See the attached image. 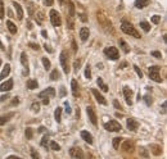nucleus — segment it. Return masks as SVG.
Wrapping results in <instances>:
<instances>
[{
    "label": "nucleus",
    "mask_w": 167,
    "mask_h": 159,
    "mask_svg": "<svg viewBox=\"0 0 167 159\" xmlns=\"http://www.w3.org/2000/svg\"><path fill=\"white\" fill-rule=\"evenodd\" d=\"M9 73H10V64H5V65H4V68H3V72L0 73V81L5 78Z\"/></svg>",
    "instance_id": "22"
},
{
    "label": "nucleus",
    "mask_w": 167,
    "mask_h": 159,
    "mask_svg": "<svg viewBox=\"0 0 167 159\" xmlns=\"http://www.w3.org/2000/svg\"><path fill=\"white\" fill-rule=\"evenodd\" d=\"M31 110L34 112V113H39V110H40V104L39 103H32V105H31Z\"/></svg>",
    "instance_id": "31"
},
{
    "label": "nucleus",
    "mask_w": 167,
    "mask_h": 159,
    "mask_svg": "<svg viewBox=\"0 0 167 159\" xmlns=\"http://www.w3.org/2000/svg\"><path fill=\"white\" fill-rule=\"evenodd\" d=\"M85 77H86L88 80L91 78V69H90V65H86V68H85Z\"/></svg>",
    "instance_id": "34"
},
{
    "label": "nucleus",
    "mask_w": 167,
    "mask_h": 159,
    "mask_svg": "<svg viewBox=\"0 0 167 159\" xmlns=\"http://www.w3.org/2000/svg\"><path fill=\"white\" fill-rule=\"evenodd\" d=\"M96 82H98V86H99L100 89H102V90H103L104 92H107V91H108V86H107V85L103 82V78H102V77H99Z\"/></svg>",
    "instance_id": "26"
},
{
    "label": "nucleus",
    "mask_w": 167,
    "mask_h": 159,
    "mask_svg": "<svg viewBox=\"0 0 167 159\" xmlns=\"http://www.w3.org/2000/svg\"><path fill=\"white\" fill-rule=\"evenodd\" d=\"M18 103H19L18 98H15V100H13V103H12V105H15V104H18Z\"/></svg>",
    "instance_id": "59"
},
{
    "label": "nucleus",
    "mask_w": 167,
    "mask_h": 159,
    "mask_svg": "<svg viewBox=\"0 0 167 159\" xmlns=\"http://www.w3.org/2000/svg\"><path fill=\"white\" fill-rule=\"evenodd\" d=\"M80 65H81V59H76L75 60V64H73V67H75V72H79Z\"/></svg>",
    "instance_id": "37"
},
{
    "label": "nucleus",
    "mask_w": 167,
    "mask_h": 159,
    "mask_svg": "<svg viewBox=\"0 0 167 159\" xmlns=\"http://www.w3.org/2000/svg\"><path fill=\"white\" fill-rule=\"evenodd\" d=\"M54 117H55V121L59 123L62 121V109L61 108H57L55 109V113H54Z\"/></svg>",
    "instance_id": "28"
},
{
    "label": "nucleus",
    "mask_w": 167,
    "mask_h": 159,
    "mask_svg": "<svg viewBox=\"0 0 167 159\" xmlns=\"http://www.w3.org/2000/svg\"><path fill=\"white\" fill-rule=\"evenodd\" d=\"M32 158H40V155H39V153L32 152Z\"/></svg>",
    "instance_id": "56"
},
{
    "label": "nucleus",
    "mask_w": 167,
    "mask_h": 159,
    "mask_svg": "<svg viewBox=\"0 0 167 159\" xmlns=\"http://www.w3.org/2000/svg\"><path fill=\"white\" fill-rule=\"evenodd\" d=\"M140 27L145 31V32H149V31H150V26H149V23H148V22H144V21L140 22Z\"/></svg>",
    "instance_id": "30"
},
{
    "label": "nucleus",
    "mask_w": 167,
    "mask_h": 159,
    "mask_svg": "<svg viewBox=\"0 0 167 159\" xmlns=\"http://www.w3.org/2000/svg\"><path fill=\"white\" fill-rule=\"evenodd\" d=\"M7 99H9V95H8V94L7 95H3L1 99H0V102H4V100H7Z\"/></svg>",
    "instance_id": "52"
},
{
    "label": "nucleus",
    "mask_w": 167,
    "mask_h": 159,
    "mask_svg": "<svg viewBox=\"0 0 167 159\" xmlns=\"http://www.w3.org/2000/svg\"><path fill=\"white\" fill-rule=\"evenodd\" d=\"M50 78H52L53 81H57V80L61 78V73L58 72V69H54V71L50 73Z\"/></svg>",
    "instance_id": "27"
},
{
    "label": "nucleus",
    "mask_w": 167,
    "mask_h": 159,
    "mask_svg": "<svg viewBox=\"0 0 167 159\" xmlns=\"http://www.w3.org/2000/svg\"><path fill=\"white\" fill-rule=\"evenodd\" d=\"M42 103H44L45 105H46V104H49V99H48V98H45L44 100H42Z\"/></svg>",
    "instance_id": "60"
},
{
    "label": "nucleus",
    "mask_w": 167,
    "mask_h": 159,
    "mask_svg": "<svg viewBox=\"0 0 167 159\" xmlns=\"http://www.w3.org/2000/svg\"><path fill=\"white\" fill-rule=\"evenodd\" d=\"M89 35H90V32H89V28L88 27H81L80 30V37L82 41H86L89 38Z\"/></svg>",
    "instance_id": "18"
},
{
    "label": "nucleus",
    "mask_w": 167,
    "mask_h": 159,
    "mask_svg": "<svg viewBox=\"0 0 167 159\" xmlns=\"http://www.w3.org/2000/svg\"><path fill=\"white\" fill-rule=\"evenodd\" d=\"M44 48H45L46 52H49V53H52V52H53V49H50V46H48V45H45Z\"/></svg>",
    "instance_id": "54"
},
{
    "label": "nucleus",
    "mask_w": 167,
    "mask_h": 159,
    "mask_svg": "<svg viewBox=\"0 0 167 159\" xmlns=\"http://www.w3.org/2000/svg\"><path fill=\"white\" fill-rule=\"evenodd\" d=\"M140 155H141V157H145V158H147V157L149 155V154H148V152H147V150H145L144 148H141V149H140Z\"/></svg>",
    "instance_id": "46"
},
{
    "label": "nucleus",
    "mask_w": 167,
    "mask_h": 159,
    "mask_svg": "<svg viewBox=\"0 0 167 159\" xmlns=\"http://www.w3.org/2000/svg\"><path fill=\"white\" fill-rule=\"evenodd\" d=\"M50 22H52V25L53 26H55V27H59L62 25V19H61V15L59 13H58L57 10H54L52 9L50 10Z\"/></svg>",
    "instance_id": "6"
},
{
    "label": "nucleus",
    "mask_w": 167,
    "mask_h": 159,
    "mask_svg": "<svg viewBox=\"0 0 167 159\" xmlns=\"http://www.w3.org/2000/svg\"><path fill=\"white\" fill-rule=\"evenodd\" d=\"M166 107H167V104H166V103L162 104V112H163V113H166Z\"/></svg>",
    "instance_id": "57"
},
{
    "label": "nucleus",
    "mask_w": 167,
    "mask_h": 159,
    "mask_svg": "<svg viewBox=\"0 0 167 159\" xmlns=\"http://www.w3.org/2000/svg\"><path fill=\"white\" fill-rule=\"evenodd\" d=\"M13 7H14V9H15V13H17V18L21 21V19L23 18V9H22V7L19 5L17 1L13 3Z\"/></svg>",
    "instance_id": "16"
},
{
    "label": "nucleus",
    "mask_w": 167,
    "mask_h": 159,
    "mask_svg": "<svg viewBox=\"0 0 167 159\" xmlns=\"http://www.w3.org/2000/svg\"><path fill=\"white\" fill-rule=\"evenodd\" d=\"M13 115H14L13 112H12V113H8V114H4V115H0V126L5 125V123L13 117Z\"/></svg>",
    "instance_id": "21"
},
{
    "label": "nucleus",
    "mask_w": 167,
    "mask_h": 159,
    "mask_svg": "<svg viewBox=\"0 0 167 159\" xmlns=\"http://www.w3.org/2000/svg\"><path fill=\"white\" fill-rule=\"evenodd\" d=\"M127 129H129L130 131H136L139 129V122L135 121L134 118L127 119Z\"/></svg>",
    "instance_id": "14"
},
{
    "label": "nucleus",
    "mask_w": 167,
    "mask_h": 159,
    "mask_svg": "<svg viewBox=\"0 0 167 159\" xmlns=\"http://www.w3.org/2000/svg\"><path fill=\"white\" fill-rule=\"evenodd\" d=\"M41 35H42V36H44V37H46V31H42V32H41Z\"/></svg>",
    "instance_id": "62"
},
{
    "label": "nucleus",
    "mask_w": 167,
    "mask_h": 159,
    "mask_svg": "<svg viewBox=\"0 0 167 159\" xmlns=\"http://www.w3.org/2000/svg\"><path fill=\"white\" fill-rule=\"evenodd\" d=\"M81 137H82V140H85L88 144H90V145L93 144V136L88 131H81Z\"/></svg>",
    "instance_id": "19"
},
{
    "label": "nucleus",
    "mask_w": 167,
    "mask_h": 159,
    "mask_svg": "<svg viewBox=\"0 0 167 159\" xmlns=\"http://www.w3.org/2000/svg\"><path fill=\"white\" fill-rule=\"evenodd\" d=\"M150 149L153 150V153L156 154V155H160V154H161V146H158V145H150Z\"/></svg>",
    "instance_id": "32"
},
{
    "label": "nucleus",
    "mask_w": 167,
    "mask_h": 159,
    "mask_svg": "<svg viewBox=\"0 0 167 159\" xmlns=\"http://www.w3.org/2000/svg\"><path fill=\"white\" fill-rule=\"evenodd\" d=\"M27 28H28V30H32V23H31V22H27Z\"/></svg>",
    "instance_id": "58"
},
{
    "label": "nucleus",
    "mask_w": 167,
    "mask_h": 159,
    "mask_svg": "<svg viewBox=\"0 0 167 159\" xmlns=\"http://www.w3.org/2000/svg\"><path fill=\"white\" fill-rule=\"evenodd\" d=\"M120 45L122 46V50H123V52H125V53H129V52H130L129 45H127V44H126V42L123 41V40H120Z\"/></svg>",
    "instance_id": "33"
},
{
    "label": "nucleus",
    "mask_w": 167,
    "mask_h": 159,
    "mask_svg": "<svg viewBox=\"0 0 167 159\" xmlns=\"http://www.w3.org/2000/svg\"><path fill=\"white\" fill-rule=\"evenodd\" d=\"M121 140H122L121 137H114V139H113V148H114L116 150L118 149V146H120V142H121Z\"/></svg>",
    "instance_id": "35"
},
{
    "label": "nucleus",
    "mask_w": 167,
    "mask_h": 159,
    "mask_svg": "<svg viewBox=\"0 0 167 159\" xmlns=\"http://www.w3.org/2000/svg\"><path fill=\"white\" fill-rule=\"evenodd\" d=\"M104 129L107 131H109V132H118V131L122 130V127L117 121H109V122L104 123Z\"/></svg>",
    "instance_id": "5"
},
{
    "label": "nucleus",
    "mask_w": 167,
    "mask_h": 159,
    "mask_svg": "<svg viewBox=\"0 0 167 159\" xmlns=\"http://www.w3.org/2000/svg\"><path fill=\"white\" fill-rule=\"evenodd\" d=\"M26 137L28 139V140H30V139H32V130H31V129L26 130Z\"/></svg>",
    "instance_id": "41"
},
{
    "label": "nucleus",
    "mask_w": 167,
    "mask_h": 159,
    "mask_svg": "<svg viewBox=\"0 0 167 159\" xmlns=\"http://www.w3.org/2000/svg\"><path fill=\"white\" fill-rule=\"evenodd\" d=\"M12 89H13V80H8L7 82L1 83V86H0V90L3 92H7V91H10Z\"/></svg>",
    "instance_id": "15"
},
{
    "label": "nucleus",
    "mask_w": 167,
    "mask_h": 159,
    "mask_svg": "<svg viewBox=\"0 0 167 159\" xmlns=\"http://www.w3.org/2000/svg\"><path fill=\"white\" fill-rule=\"evenodd\" d=\"M121 30H122L126 35H130V36H133V37H135V38H140V33H139L138 31L135 30V27L131 25L130 22L123 21L122 25H121Z\"/></svg>",
    "instance_id": "2"
},
{
    "label": "nucleus",
    "mask_w": 167,
    "mask_h": 159,
    "mask_svg": "<svg viewBox=\"0 0 167 159\" xmlns=\"http://www.w3.org/2000/svg\"><path fill=\"white\" fill-rule=\"evenodd\" d=\"M21 63L22 65L25 67V75H28V60H27V55H26V53H22L21 54Z\"/></svg>",
    "instance_id": "17"
},
{
    "label": "nucleus",
    "mask_w": 167,
    "mask_h": 159,
    "mask_svg": "<svg viewBox=\"0 0 167 159\" xmlns=\"http://www.w3.org/2000/svg\"><path fill=\"white\" fill-rule=\"evenodd\" d=\"M45 131V127H40V129H39V132H44Z\"/></svg>",
    "instance_id": "61"
},
{
    "label": "nucleus",
    "mask_w": 167,
    "mask_h": 159,
    "mask_svg": "<svg viewBox=\"0 0 167 159\" xmlns=\"http://www.w3.org/2000/svg\"><path fill=\"white\" fill-rule=\"evenodd\" d=\"M71 86H72V94H73V96H79V85H77L76 80H72Z\"/></svg>",
    "instance_id": "24"
},
{
    "label": "nucleus",
    "mask_w": 167,
    "mask_h": 159,
    "mask_svg": "<svg viewBox=\"0 0 167 159\" xmlns=\"http://www.w3.org/2000/svg\"><path fill=\"white\" fill-rule=\"evenodd\" d=\"M150 3V0H136L135 1V7L138 8V9H143V8L148 7Z\"/></svg>",
    "instance_id": "20"
},
{
    "label": "nucleus",
    "mask_w": 167,
    "mask_h": 159,
    "mask_svg": "<svg viewBox=\"0 0 167 159\" xmlns=\"http://www.w3.org/2000/svg\"><path fill=\"white\" fill-rule=\"evenodd\" d=\"M59 60H61L62 68H63V72L66 73V75H68L69 73V55H68V52L63 50V52L61 53Z\"/></svg>",
    "instance_id": "3"
},
{
    "label": "nucleus",
    "mask_w": 167,
    "mask_h": 159,
    "mask_svg": "<svg viewBox=\"0 0 167 159\" xmlns=\"http://www.w3.org/2000/svg\"><path fill=\"white\" fill-rule=\"evenodd\" d=\"M48 140H49L48 135H45V136L42 137V140H41V145H42V146H45V148H46V146H48Z\"/></svg>",
    "instance_id": "39"
},
{
    "label": "nucleus",
    "mask_w": 167,
    "mask_h": 159,
    "mask_svg": "<svg viewBox=\"0 0 167 159\" xmlns=\"http://www.w3.org/2000/svg\"><path fill=\"white\" fill-rule=\"evenodd\" d=\"M93 94H94V96H95V99H96V102H98L99 104H103V105H106L107 104V100H106V98L100 94V92L98 91V90H95V89H93Z\"/></svg>",
    "instance_id": "12"
},
{
    "label": "nucleus",
    "mask_w": 167,
    "mask_h": 159,
    "mask_svg": "<svg viewBox=\"0 0 167 159\" xmlns=\"http://www.w3.org/2000/svg\"><path fill=\"white\" fill-rule=\"evenodd\" d=\"M50 148H52L53 150H55V152H58V150H61V146L58 145L55 141H50Z\"/></svg>",
    "instance_id": "36"
},
{
    "label": "nucleus",
    "mask_w": 167,
    "mask_h": 159,
    "mask_svg": "<svg viewBox=\"0 0 167 159\" xmlns=\"http://www.w3.org/2000/svg\"><path fill=\"white\" fill-rule=\"evenodd\" d=\"M134 69H135V72H136V75H138V76L141 78V77H143V72L140 71V69H139V67H138V65H134Z\"/></svg>",
    "instance_id": "42"
},
{
    "label": "nucleus",
    "mask_w": 167,
    "mask_h": 159,
    "mask_svg": "<svg viewBox=\"0 0 167 159\" xmlns=\"http://www.w3.org/2000/svg\"><path fill=\"white\" fill-rule=\"evenodd\" d=\"M160 21H161V17H160V15H153V17H152V22L154 23V25H158V23H160Z\"/></svg>",
    "instance_id": "38"
},
{
    "label": "nucleus",
    "mask_w": 167,
    "mask_h": 159,
    "mask_svg": "<svg viewBox=\"0 0 167 159\" xmlns=\"http://www.w3.org/2000/svg\"><path fill=\"white\" fill-rule=\"evenodd\" d=\"M123 96H125V100L127 103V105H133V90H131L130 87L125 86L123 87Z\"/></svg>",
    "instance_id": "9"
},
{
    "label": "nucleus",
    "mask_w": 167,
    "mask_h": 159,
    "mask_svg": "<svg viewBox=\"0 0 167 159\" xmlns=\"http://www.w3.org/2000/svg\"><path fill=\"white\" fill-rule=\"evenodd\" d=\"M28 13H30V15H34V12H35V8H34V4H31V3H28Z\"/></svg>",
    "instance_id": "44"
},
{
    "label": "nucleus",
    "mask_w": 167,
    "mask_h": 159,
    "mask_svg": "<svg viewBox=\"0 0 167 159\" xmlns=\"http://www.w3.org/2000/svg\"><path fill=\"white\" fill-rule=\"evenodd\" d=\"M44 1H45V4L48 7H52L53 5V0H44Z\"/></svg>",
    "instance_id": "51"
},
{
    "label": "nucleus",
    "mask_w": 167,
    "mask_h": 159,
    "mask_svg": "<svg viewBox=\"0 0 167 159\" xmlns=\"http://www.w3.org/2000/svg\"><path fill=\"white\" fill-rule=\"evenodd\" d=\"M79 17H80V19L82 22H86L88 21V18H86V15H85V14H79Z\"/></svg>",
    "instance_id": "50"
},
{
    "label": "nucleus",
    "mask_w": 167,
    "mask_h": 159,
    "mask_svg": "<svg viewBox=\"0 0 167 159\" xmlns=\"http://www.w3.org/2000/svg\"><path fill=\"white\" fill-rule=\"evenodd\" d=\"M86 113H88V117H89V119H90V122L93 123V125H96L98 121H96V114L94 112V108H93V107H88L86 108Z\"/></svg>",
    "instance_id": "10"
},
{
    "label": "nucleus",
    "mask_w": 167,
    "mask_h": 159,
    "mask_svg": "<svg viewBox=\"0 0 167 159\" xmlns=\"http://www.w3.org/2000/svg\"><path fill=\"white\" fill-rule=\"evenodd\" d=\"M134 149H135V145H134L133 141L126 140L125 142H123V145H122V150H123V152H126V153H133Z\"/></svg>",
    "instance_id": "11"
},
{
    "label": "nucleus",
    "mask_w": 167,
    "mask_h": 159,
    "mask_svg": "<svg viewBox=\"0 0 167 159\" xmlns=\"http://www.w3.org/2000/svg\"><path fill=\"white\" fill-rule=\"evenodd\" d=\"M55 95V90H54V87H48L46 90L41 91L40 94H39V98L40 99H45V98H53V96Z\"/></svg>",
    "instance_id": "8"
},
{
    "label": "nucleus",
    "mask_w": 167,
    "mask_h": 159,
    "mask_svg": "<svg viewBox=\"0 0 167 159\" xmlns=\"http://www.w3.org/2000/svg\"><path fill=\"white\" fill-rule=\"evenodd\" d=\"M104 54L109 58L112 60H116L118 59V50L117 48H114V46H109V48H106L104 49Z\"/></svg>",
    "instance_id": "7"
},
{
    "label": "nucleus",
    "mask_w": 167,
    "mask_h": 159,
    "mask_svg": "<svg viewBox=\"0 0 167 159\" xmlns=\"http://www.w3.org/2000/svg\"><path fill=\"white\" fill-rule=\"evenodd\" d=\"M7 27H8V30L10 31V33H17V26L12 21H7Z\"/></svg>",
    "instance_id": "25"
},
{
    "label": "nucleus",
    "mask_w": 167,
    "mask_h": 159,
    "mask_svg": "<svg viewBox=\"0 0 167 159\" xmlns=\"http://www.w3.org/2000/svg\"><path fill=\"white\" fill-rule=\"evenodd\" d=\"M152 55L156 57V58H158V59H161V58H162V54H161L160 52H152Z\"/></svg>",
    "instance_id": "47"
},
{
    "label": "nucleus",
    "mask_w": 167,
    "mask_h": 159,
    "mask_svg": "<svg viewBox=\"0 0 167 159\" xmlns=\"http://www.w3.org/2000/svg\"><path fill=\"white\" fill-rule=\"evenodd\" d=\"M72 48H73V52H77V48H76V42L75 41H72Z\"/></svg>",
    "instance_id": "55"
},
{
    "label": "nucleus",
    "mask_w": 167,
    "mask_h": 159,
    "mask_svg": "<svg viewBox=\"0 0 167 159\" xmlns=\"http://www.w3.org/2000/svg\"><path fill=\"white\" fill-rule=\"evenodd\" d=\"M0 48H1L3 50H4V49H5V48H4V46H3V44H1V41H0Z\"/></svg>",
    "instance_id": "63"
},
{
    "label": "nucleus",
    "mask_w": 167,
    "mask_h": 159,
    "mask_svg": "<svg viewBox=\"0 0 167 159\" xmlns=\"http://www.w3.org/2000/svg\"><path fill=\"white\" fill-rule=\"evenodd\" d=\"M160 71H161V68L158 67V65H152V67H149V77L153 81H156V82H162Z\"/></svg>",
    "instance_id": "4"
},
{
    "label": "nucleus",
    "mask_w": 167,
    "mask_h": 159,
    "mask_svg": "<svg viewBox=\"0 0 167 159\" xmlns=\"http://www.w3.org/2000/svg\"><path fill=\"white\" fill-rule=\"evenodd\" d=\"M42 64H44V68L48 71V69H50V67H52V64H50V60L48 59V58H42Z\"/></svg>",
    "instance_id": "29"
},
{
    "label": "nucleus",
    "mask_w": 167,
    "mask_h": 159,
    "mask_svg": "<svg viewBox=\"0 0 167 159\" xmlns=\"http://www.w3.org/2000/svg\"><path fill=\"white\" fill-rule=\"evenodd\" d=\"M64 105H66V113H67V114H69V113H71V112H72V110H71V108H69V105H68V103H67V102H66V103H64Z\"/></svg>",
    "instance_id": "48"
},
{
    "label": "nucleus",
    "mask_w": 167,
    "mask_h": 159,
    "mask_svg": "<svg viewBox=\"0 0 167 159\" xmlns=\"http://www.w3.org/2000/svg\"><path fill=\"white\" fill-rule=\"evenodd\" d=\"M61 95H62V96H64V95H66V89H64L63 86L61 87Z\"/></svg>",
    "instance_id": "53"
},
{
    "label": "nucleus",
    "mask_w": 167,
    "mask_h": 159,
    "mask_svg": "<svg viewBox=\"0 0 167 159\" xmlns=\"http://www.w3.org/2000/svg\"><path fill=\"white\" fill-rule=\"evenodd\" d=\"M4 17V3L0 0V19H3Z\"/></svg>",
    "instance_id": "40"
},
{
    "label": "nucleus",
    "mask_w": 167,
    "mask_h": 159,
    "mask_svg": "<svg viewBox=\"0 0 167 159\" xmlns=\"http://www.w3.org/2000/svg\"><path fill=\"white\" fill-rule=\"evenodd\" d=\"M59 3H61V4H62V3H63V0H59Z\"/></svg>",
    "instance_id": "64"
},
{
    "label": "nucleus",
    "mask_w": 167,
    "mask_h": 159,
    "mask_svg": "<svg viewBox=\"0 0 167 159\" xmlns=\"http://www.w3.org/2000/svg\"><path fill=\"white\" fill-rule=\"evenodd\" d=\"M28 46H30V48H32L34 50H39V49H40V48H39V44H35V42H30Z\"/></svg>",
    "instance_id": "45"
},
{
    "label": "nucleus",
    "mask_w": 167,
    "mask_h": 159,
    "mask_svg": "<svg viewBox=\"0 0 167 159\" xmlns=\"http://www.w3.org/2000/svg\"><path fill=\"white\" fill-rule=\"evenodd\" d=\"M68 3V14H67V26L69 30L75 28V5L71 0H67Z\"/></svg>",
    "instance_id": "1"
},
{
    "label": "nucleus",
    "mask_w": 167,
    "mask_h": 159,
    "mask_svg": "<svg viewBox=\"0 0 167 159\" xmlns=\"http://www.w3.org/2000/svg\"><path fill=\"white\" fill-rule=\"evenodd\" d=\"M26 86H27V89H30V90H35V89H37V81L36 80H28L26 82Z\"/></svg>",
    "instance_id": "23"
},
{
    "label": "nucleus",
    "mask_w": 167,
    "mask_h": 159,
    "mask_svg": "<svg viewBox=\"0 0 167 159\" xmlns=\"http://www.w3.org/2000/svg\"><path fill=\"white\" fill-rule=\"evenodd\" d=\"M69 155L72 158H84V153L80 148H71L69 149Z\"/></svg>",
    "instance_id": "13"
},
{
    "label": "nucleus",
    "mask_w": 167,
    "mask_h": 159,
    "mask_svg": "<svg viewBox=\"0 0 167 159\" xmlns=\"http://www.w3.org/2000/svg\"><path fill=\"white\" fill-rule=\"evenodd\" d=\"M113 104H114V107H116V108H117V109H120V110H121V109H122V107H121V104H120V103L117 102V100H114V102H113Z\"/></svg>",
    "instance_id": "49"
},
{
    "label": "nucleus",
    "mask_w": 167,
    "mask_h": 159,
    "mask_svg": "<svg viewBox=\"0 0 167 159\" xmlns=\"http://www.w3.org/2000/svg\"><path fill=\"white\" fill-rule=\"evenodd\" d=\"M144 100H145V103H147V105H150V104L153 103V100H152V98H150L149 95H147L145 98H144Z\"/></svg>",
    "instance_id": "43"
}]
</instances>
